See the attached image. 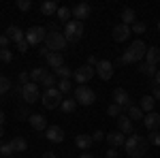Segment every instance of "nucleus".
<instances>
[{
    "mask_svg": "<svg viewBox=\"0 0 160 158\" xmlns=\"http://www.w3.org/2000/svg\"><path fill=\"white\" fill-rule=\"evenodd\" d=\"M75 145L79 147V150H88V147L92 145V137L90 135H77L75 137Z\"/></svg>",
    "mask_w": 160,
    "mask_h": 158,
    "instance_id": "obj_22",
    "label": "nucleus"
},
{
    "mask_svg": "<svg viewBox=\"0 0 160 158\" xmlns=\"http://www.w3.org/2000/svg\"><path fill=\"white\" fill-rule=\"evenodd\" d=\"M152 96L156 98V100H160V85H154V92H152Z\"/></svg>",
    "mask_w": 160,
    "mask_h": 158,
    "instance_id": "obj_48",
    "label": "nucleus"
},
{
    "mask_svg": "<svg viewBox=\"0 0 160 158\" xmlns=\"http://www.w3.org/2000/svg\"><path fill=\"white\" fill-rule=\"evenodd\" d=\"M66 37H64V32H58V30H49L47 32V37H45V47L49 49V51H62V49L66 47Z\"/></svg>",
    "mask_w": 160,
    "mask_h": 158,
    "instance_id": "obj_3",
    "label": "nucleus"
},
{
    "mask_svg": "<svg viewBox=\"0 0 160 158\" xmlns=\"http://www.w3.org/2000/svg\"><path fill=\"white\" fill-rule=\"evenodd\" d=\"M56 15H58V22H64V24H68V17L73 15V11H71V9H66V7H60Z\"/></svg>",
    "mask_w": 160,
    "mask_h": 158,
    "instance_id": "obj_28",
    "label": "nucleus"
},
{
    "mask_svg": "<svg viewBox=\"0 0 160 158\" xmlns=\"http://www.w3.org/2000/svg\"><path fill=\"white\" fill-rule=\"evenodd\" d=\"M47 64H49L51 69L56 71V69H60V66H64V56H62L60 51H51L49 56H47Z\"/></svg>",
    "mask_w": 160,
    "mask_h": 158,
    "instance_id": "obj_19",
    "label": "nucleus"
},
{
    "mask_svg": "<svg viewBox=\"0 0 160 158\" xmlns=\"http://www.w3.org/2000/svg\"><path fill=\"white\" fill-rule=\"evenodd\" d=\"M145 54H148V45L143 43V41H132L130 43V47L124 51V56L120 58L122 64H132V62H141L145 58Z\"/></svg>",
    "mask_w": 160,
    "mask_h": 158,
    "instance_id": "obj_2",
    "label": "nucleus"
},
{
    "mask_svg": "<svg viewBox=\"0 0 160 158\" xmlns=\"http://www.w3.org/2000/svg\"><path fill=\"white\" fill-rule=\"evenodd\" d=\"M58 90H60L62 94H68V92L73 90V84H71V79H60V81H58Z\"/></svg>",
    "mask_w": 160,
    "mask_h": 158,
    "instance_id": "obj_33",
    "label": "nucleus"
},
{
    "mask_svg": "<svg viewBox=\"0 0 160 158\" xmlns=\"http://www.w3.org/2000/svg\"><path fill=\"white\" fill-rule=\"evenodd\" d=\"M160 60V47H148V54H145V62H149V64H158Z\"/></svg>",
    "mask_w": 160,
    "mask_h": 158,
    "instance_id": "obj_21",
    "label": "nucleus"
},
{
    "mask_svg": "<svg viewBox=\"0 0 160 158\" xmlns=\"http://www.w3.org/2000/svg\"><path fill=\"white\" fill-rule=\"evenodd\" d=\"M43 105H45V109H56V107H60L62 105V92L58 88H49V90H45V94H43Z\"/></svg>",
    "mask_w": 160,
    "mask_h": 158,
    "instance_id": "obj_4",
    "label": "nucleus"
},
{
    "mask_svg": "<svg viewBox=\"0 0 160 158\" xmlns=\"http://www.w3.org/2000/svg\"><path fill=\"white\" fill-rule=\"evenodd\" d=\"M13 150H15V152H24L26 147H28V141H26L24 137H13Z\"/></svg>",
    "mask_w": 160,
    "mask_h": 158,
    "instance_id": "obj_27",
    "label": "nucleus"
},
{
    "mask_svg": "<svg viewBox=\"0 0 160 158\" xmlns=\"http://www.w3.org/2000/svg\"><path fill=\"white\" fill-rule=\"evenodd\" d=\"M75 98H77V103H79V105L90 107V105L96 100V94H94V90H92V88H88V85H79V88L75 90Z\"/></svg>",
    "mask_w": 160,
    "mask_h": 158,
    "instance_id": "obj_6",
    "label": "nucleus"
},
{
    "mask_svg": "<svg viewBox=\"0 0 160 158\" xmlns=\"http://www.w3.org/2000/svg\"><path fill=\"white\" fill-rule=\"evenodd\" d=\"M41 13L49 17V15H53V13H58V4H56L53 0H45V2L41 4Z\"/></svg>",
    "mask_w": 160,
    "mask_h": 158,
    "instance_id": "obj_23",
    "label": "nucleus"
},
{
    "mask_svg": "<svg viewBox=\"0 0 160 158\" xmlns=\"http://www.w3.org/2000/svg\"><path fill=\"white\" fill-rule=\"evenodd\" d=\"M128 118H130V120H143V111H141V107L130 105V107H128Z\"/></svg>",
    "mask_w": 160,
    "mask_h": 158,
    "instance_id": "obj_31",
    "label": "nucleus"
},
{
    "mask_svg": "<svg viewBox=\"0 0 160 158\" xmlns=\"http://www.w3.org/2000/svg\"><path fill=\"white\" fill-rule=\"evenodd\" d=\"M30 7H32L30 0H17V9L19 11H30Z\"/></svg>",
    "mask_w": 160,
    "mask_h": 158,
    "instance_id": "obj_40",
    "label": "nucleus"
},
{
    "mask_svg": "<svg viewBox=\"0 0 160 158\" xmlns=\"http://www.w3.org/2000/svg\"><path fill=\"white\" fill-rule=\"evenodd\" d=\"M4 34H7V37L11 38V41H15L17 45H19L22 41H26V34H24V32H22V30H19V28H17V26H9Z\"/></svg>",
    "mask_w": 160,
    "mask_h": 158,
    "instance_id": "obj_18",
    "label": "nucleus"
},
{
    "mask_svg": "<svg viewBox=\"0 0 160 158\" xmlns=\"http://www.w3.org/2000/svg\"><path fill=\"white\" fill-rule=\"evenodd\" d=\"M28 79H30V75H28V73H19V81H22V85L28 84Z\"/></svg>",
    "mask_w": 160,
    "mask_h": 158,
    "instance_id": "obj_47",
    "label": "nucleus"
},
{
    "mask_svg": "<svg viewBox=\"0 0 160 158\" xmlns=\"http://www.w3.org/2000/svg\"><path fill=\"white\" fill-rule=\"evenodd\" d=\"M0 60H2V62H11L13 60V54L9 51V49H0Z\"/></svg>",
    "mask_w": 160,
    "mask_h": 158,
    "instance_id": "obj_41",
    "label": "nucleus"
},
{
    "mask_svg": "<svg viewBox=\"0 0 160 158\" xmlns=\"http://www.w3.org/2000/svg\"><path fill=\"white\" fill-rule=\"evenodd\" d=\"M148 143H152V145H158V147H160V133H158V130H149V135H148Z\"/></svg>",
    "mask_w": 160,
    "mask_h": 158,
    "instance_id": "obj_34",
    "label": "nucleus"
},
{
    "mask_svg": "<svg viewBox=\"0 0 160 158\" xmlns=\"http://www.w3.org/2000/svg\"><path fill=\"white\" fill-rule=\"evenodd\" d=\"M124 145H126V154L130 158H143L148 154V139L141 135H130Z\"/></svg>",
    "mask_w": 160,
    "mask_h": 158,
    "instance_id": "obj_1",
    "label": "nucleus"
},
{
    "mask_svg": "<svg viewBox=\"0 0 160 158\" xmlns=\"http://www.w3.org/2000/svg\"><path fill=\"white\" fill-rule=\"evenodd\" d=\"M45 137L49 139L51 143H62V141H64V130H62L60 126H47Z\"/></svg>",
    "mask_w": 160,
    "mask_h": 158,
    "instance_id": "obj_13",
    "label": "nucleus"
},
{
    "mask_svg": "<svg viewBox=\"0 0 160 158\" xmlns=\"http://www.w3.org/2000/svg\"><path fill=\"white\" fill-rule=\"evenodd\" d=\"M145 30H148V26L143 24V22H135V24H132V32H135V34H143Z\"/></svg>",
    "mask_w": 160,
    "mask_h": 158,
    "instance_id": "obj_38",
    "label": "nucleus"
},
{
    "mask_svg": "<svg viewBox=\"0 0 160 158\" xmlns=\"http://www.w3.org/2000/svg\"><path fill=\"white\" fill-rule=\"evenodd\" d=\"M64 37L68 43H75V41H79V38L83 37V22H68L66 28H64Z\"/></svg>",
    "mask_w": 160,
    "mask_h": 158,
    "instance_id": "obj_5",
    "label": "nucleus"
},
{
    "mask_svg": "<svg viewBox=\"0 0 160 158\" xmlns=\"http://www.w3.org/2000/svg\"><path fill=\"white\" fill-rule=\"evenodd\" d=\"M98 58H96V56H90V58H88V66H92V69H96V66H98Z\"/></svg>",
    "mask_w": 160,
    "mask_h": 158,
    "instance_id": "obj_43",
    "label": "nucleus"
},
{
    "mask_svg": "<svg viewBox=\"0 0 160 158\" xmlns=\"http://www.w3.org/2000/svg\"><path fill=\"white\" fill-rule=\"evenodd\" d=\"M75 105H77V103H75V98H64V100H62V105H60V109L64 111V113H73Z\"/></svg>",
    "mask_w": 160,
    "mask_h": 158,
    "instance_id": "obj_29",
    "label": "nucleus"
},
{
    "mask_svg": "<svg viewBox=\"0 0 160 158\" xmlns=\"http://www.w3.org/2000/svg\"><path fill=\"white\" fill-rule=\"evenodd\" d=\"M107 113H109L111 118H120V113H122V107H120V105H115V103H111L109 107H107Z\"/></svg>",
    "mask_w": 160,
    "mask_h": 158,
    "instance_id": "obj_35",
    "label": "nucleus"
},
{
    "mask_svg": "<svg viewBox=\"0 0 160 158\" xmlns=\"http://www.w3.org/2000/svg\"><path fill=\"white\" fill-rule=\"evenodd\" d=\"M28 47H30V45H28V41H22V43L17 45V49H19L22 54H26V51H28Z\"/></svg>",
    "mask_w": 160,
    "mask_h": 158,
    "instance_id": "obj_45",
    "label": "nucleus"
},
{
    "mask_svg": "<svg viewBox=\"0 0 160 158\" xmlns=\"http://www.w3.org/2000/svg\"><path fill=\"white\" fill-rule=\"evenodd\" d=\"M105 137H107V135L102 133V130H96V133L92 135V141H102V139H105Z\"/></svg>",
    "mask_w": 160,
    "mask_h": 158,
    "instance_id": "obj_44",
    "label": "nucleus"
},
{
    "mask_svg": "<svg viewBox=\"0 0 160 158\" xmlns=\"http://www.w3.org/2000/svg\"><path fill=\"white\" fill-rule=\"evenodd\" d=\"M113 103L115 105H120V107H130V96H128V92L124 90V88H118L115 92H113Z\"/></svg>",
    "mask_w": 160,
    "mask_h": 158,
    "instance_id": "obj_14",
    "label": "nucleus"
},
{
    "mask_svg": "<svg viewBox=\"0 0 160 158\" xmlns=\"http://www.w3.org/2000/svg\"><path fill=\"white\" fill-rule=\"evenodd\" d=\"M105 156H107V158H118V152H115V147L107 150V152H105Z\"/></svg>",
    "mask_w": 160,
    "mask_h": 158,
    "instance_id": "obj_46",
    "label": "nucleus"
},
{
    "mask_svg": "<svg viewBox=\"0 0 160 158\" xmlns=\"http://www.w3.org/2000/svg\"><path fill=\"white\" fill-rule=\"evenodd\" d=\"M154 79H156V85H160V69H158V73H156V77H154Z\"/></svg>",
    "mask_w": 160,
    "mask_h": 158,
    "instance_id": "obj_50",
    "label": "nucleus"
},
{
    "mask_svg": "<svg viewBox=\"0 0 160 158\" xmlns=\"http://www.w3.org/2000/svg\"><path fill=\"white\" fill-rule=\"evenodd\" d=\"M105 139L109 141L111 147H118V145H124V143H126V137H124V133H120V130H113V133H109Z\"/></svg>",
    "mask_w": 160,
    "mask_h": 158,
    "instance_id": "obj_17",
    "label": "nucleus"
},
{
    "mask_svg": "<svg viewBox=\"0 0 160 158\" xmlns=\"http://www.w3.org/2000/svg\"><path fill=\"white\" fill-rule=\"evenodd\" d=\"M9 43H11V38L7 34H0V49H9Z\"/></svg>",
    "mask_w": 160,
    "mask_h": 158,
    "instance_id": "obj_42",
    "label": "nucleus"
},
{
    "mask_svg": "<svg viewBox=\"0 0 160 158\" xmlns=\"http://www.w3.org/2000/svg\"><path fill=\"white\" fill-rule=\"evenodd\" d=\"M45 37H47V30H45L43 26H32V28L26 32V41H28V45H38Z\"/></svg>",
    "mask_w": 160,
    "mask_h": 158,
    "instance_id": "obj_8",
    "label": "nucleus"
},
{
    "mask_svg": "<svg viewBox=\"0 0 160 158\" xmlns=\"http://www.w3.org/2000/svg\"><path fill=\"white\" fill-rule=\"evenodd\" d=\"M158 32H160V22H158Z\"/></svg>",
    "mask_w": 160,
    "mask_h": 158,
    "instance_id": "obj_54",
    "label": "nucleus"
},
{
    "mask_svg": "<svg viewBox=\"0 0 160 158\" xmlns=\"http://www.w3.org/2000/svg\"><path fill=\"white\" fill-rule=\"evenodd\" d=\"M41 84L45 85L47 90H49V88H53V85H56V75H45V79H43Z\"/></svg>",
    "mask_w": 160,
    "mask_h": 158,
    "instance_id": "obj_39",
    "label": "nucleus"
},
{
    "mask_svg": "<svg viewBox=\"0 0 160 158\" xmlns=\"http://www.w3.org/2000/svg\"><path fill=\"white\" fill-rule=\"evenodd\" d=\"M81 158H94L92 154H81Z\"/></svg>",
    "mask_w": 160,
    "mask_h": 158,
    "instance_id": "obj_52",
    "label": "nucleus"
},
{
    "mask_svg": "<svg viewBox=\"0 0 160 158\" xmlns=\"http://www.w3.org/2000/svg\"><path fill=\"white\" fill-rule=\"evenodd\" d=\"M56 75H58L60 79H71L75 73L68 69V66H66V64H64V66H60V69H56Z\"/></svg>",
    "mask_w": 160,
    "mask_h": 158,
    "instance_id": "obj_32",
    "label": "nucleus"
},
{
    "mask_svg": "<svg viewBox=\"0 0 160 158\" xmlns=\"http://www.w3.org/2000/svg\"><path fill=\"white\" fill-rule=\"evenodd\" d=\"M2 122H4V113L0 111V126H2Z\"/></svg>",
    "mask_w": 160,
    "mask_h": 158,
    "instance_id": "obj_51",
    "label": "nucleus"
},
{
    "mask_svg": "<svg viewBox=\"0 0 160 158\" xmlns=\"http://www.w3.org/2000/svg\"><path fill=\"white\" fill-rule=\"evenodd\" d=\"M139 71H141L143 75H148V77H156V73H158V69H156L154 64H149V62H141Z\"/></svg>",
    "mask_w": 160,
    "mask_h": 158,
    "instance_id": "obj_25",
    "label": "nucleus"
},
{
    "mask_svg": "<svg viewBox=\"0 0 160 158\" xmlns=\"http://www.w3.org/2000/svg\"><path fill=\"white\" fill-rule=\"evenodd\" d=\"M94 71H96V69H92V66H88V64L79 66V69H75V81H77V84H81V85H86L88 81L92 79Z\"/></svg>",
    "mask_w": 160,
    "mask_h": 158,
    "instance_id": "obj_9",
    "label": "nucleus"
},
{
    "mask_svg": "<svg viewBox=\"0 0 160 158\" xmlns=\"http://www.w3.org/2000/svg\"><path fill=\"white\" fill-rule=\"evenodd\" d=\"M90 13H92V7H90L88 2H79V4L73 9V17L77 19V22H83V19L90 17Z\"/></svg>",
    "mask_w": 160,
    "mask_h": 158,
    "instance_id": "obj_11",
    "label": "nucleus"
},
{
    "mask_svg": "<svg viewBox=\"0 0 160 158\" xmlns=\"http://www.w3.org/2000/svg\"><path fill=\"white\" fill-rule=\"evenodd\" d=\"M43 158H58V156H56L53 152H45V154H43Z\"/></svg>",
    "mask_w": 160,
    "mask_h": 158,
    "instance_id": "obj_49",
    "label": "nucleus"
},
{
    "mask_svg": "<svg viewBox=\"0 0 160 158\" xmlns=\"http://www.w3.org/2000/svg\"><path fill=\"white\" fill-rule=\"evenodd\" d=\"M9 90H11V81H9L7 77H2V75H0V96H2V94H7Z\"/></svg>",
    "mask_w": 160,
    "mask_h": 158,
    "instance_id": "obj_36",
    "label": "nucleus"
},
{
    "mask_svg": "<svg viewBox=\"0 0 160 158\" xmlns=\"http://www.w3.org/2000/svg\"><path fill=\"white\" fill-rule=\"evenodd\" d=\"M45 69H41V66H38V69H32V73H30V79H32V81H34V84H38V81H43V79H45Z\"/></svg>",
    "mask_w": 160,
    "mask_h": 158,
    "instance_id": "obj_30",
    "label": "nucleus"
},
{
    "mask_svg": "<svg viewBox=\"0 0 160 158\" xmlns=\"http://www.w3.org/2000/svg\"><path fill=\"white\" fill-rule=\"evenodd\" d=\"M118 128H120V133H132V122H130V118L128 115H120L118 118Z\"/></svg>",
    "mask_w": 160,
    "mask_h": 158,
    "instance_id": "obj_20",
    "label": "nucleus"
},
{
    "mask_svg": "<svg viewBox=\"0 0 160 158\" xmlns=\"http://www.w3.org/2000/svg\"><path fill=\"white\" fill-rule=\"evenodd\" d=\"M28 122H30V126H32L34 130H47V118L41 115V113H32Z\"/></svg>",
    "mask_w": 160,
    "mask_h": 158,
    "instance_id": "obj_16",
    "label": "nucleus"
},
{
    "mask_svg": "<svg viewBox=\"0 0 160 158\" xmlns=\"http://www.w3.org/2000/svg\"><path fill=\"white\" fill-rule=\"evenodd\" d=\"M22 96H24V100L28 103V105H34L38 100V84H34V81H28V84L22 85Z\"/></svg>",
    "mask_w": 160,
    "mask_h": 158,
    "instance_id": "obj_7",
    "label": "nucleus"
},
{
    "mask_svg": "<svg viewBox=\"0 0 160 158\" xmlns=\"http://www.w3.org/2000/svg\"><path fill=\"white\" fill-rule=\"evenodd\" d=\"M132 34V28L126 24H118L115 28H113V38L118 41V43H122V41H126V38Z\"/></svg>",
    "mask_w": 160,
    "mask_h": 158,
    "instance_id": "obj_12",
    "label": "nucleus"
},
{
    "mask_svg": "<svg viewBox=\"0 0 160 158\" xmlns=\"http://www.w3.org/2000/svg\"><path fill=\"white\" fill-rule=\"evenodd\" d=\"M13 152H15V150H13V143H0V154H4L7 158H11Z\"/></svg>",
    "mask_w": 160,
    "mask_h": 158,
    "instance_id": "obj_37",
    "label": "nucleus"
},
{
    "mask_svg": "<svg viewBox=\"0 0 160 158\" xmlns=\"http://www.w3.org/2000/svg\"><path fill=\"white\" fill-rule=\"evenodd\" d=\"M143 124H145L148 130H158L160 128V113L152 111V113H148V115H143Z\"/></svg>",
    "mask_w": 160,
    "mask_h": 158,
    "instance_id": "obj_15",
    "label": "nucleus"
},
{
    "mask_svg": "<svg viewBox=\"0 0 160 158\" xmlns=\"http://www.w3.org/2000/svg\"><path fill=\"white\" fill-rule=\"evenodd\" d=\"M135 22H137L135 11H132V9H124V11H122V24L130 26V24H135Z\"/></svg>",
    "mask_w": 160,
    "mask_h": 158,
    "instance_id": "obj_26",
    "label": "nucleus"
},
{
    "mask_svg": "<svg viewBox=\"0 0 160 158\" xmlns=\"http://www.w3.org/2000/svg\"><path fill=\"white\" fill-rule=\"evenodd\" d=\"M154 105H156V98H154V96H143V98H141V105H139V107H141V111H148V113H152V111H154Z\"/></svg>",
    "mask_w": 160,
    "mask_h": 158,
    "instance_id": "obj_24",
    "label": "nucleus"
},
{
    "mask_svg": "<svg viewBox=\"0 0 160 158\" xmlns=\"http://www.w3.org/2000/svg\"><path fill=\"white\" fill-rule=\"evenodd\" d=\"M0 137H4V130H2V126H0Z\"/></svg>",
    "mask_w": 160,
    "mask_h": 158,
    "instance_id": "obj_53",
    "label": "nucleus"
},
{
    "mask_svg": "<svg viewBox=\"0 0 160 158\" xmlns=\"http://www.w3.org/2000/svg\"><path fill=\"white\" fill-rule=\"evenodd\" d=\"M96 73H98V77L102 81H109L111 77H113V64L109 60H100L98 66H96Z\"/></svg>",
    "mask_w": 160,
    "mask_h": 158,
    "instance_id": "obj_10",
    "label": "nucleus"
}]
</instances>
